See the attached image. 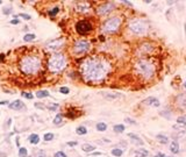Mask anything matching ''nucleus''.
Masks as SVG:
<instances>
[{
	"instance_id": "1",
	"label": "nucleus",
	"mask_w": 186,
	"mask_h": 157,
	"mask_svg": "<svg viewBox=\"0 0 186 157\" xmlns=\"http://www.w3.org/2000/svg\"><path fill=\"white\" fill-rule=\"evenodd\" d=\"M110 65L102 57H90L85 60L80 66V72L83 78L90 83H100L105 80L108 75Z\"/></svg>"
},
{
	"instance_id": "2",
	"label": "nucleus",
	"mask_w": 186,
	"mask_h": 157,
	"mask_svg": "<svg viewBox=\"0 0 186 157\" xmlns=\"http://www.w3.org/2000/svg\"><path fill=\"white\" fill-rule=\"evenodd\" d=\"M19 68H20V71L22 73H25L27 76H34V75H36L41 71L42 62H41L39 56L29 54V55L23 56L20 60Z\"/></svg>"
},
{
	"instance_id": "3",
	"label": "nucleus",
	"mask_w": 186,
	"mask_h": 157,
	"mask_svg": "<svg viewBox=\"0 0 186 157\" xmlns=\"http://www.w3.org/2000/svg\"><path fill=\"white\" fill-rule=\"evenodd\" d=\"M135 71L144 79H151L155 75V65L148 60H140L135 63Z\"/></svg>"
},
{
	"instance_id": "4",
	"label": "nucleus",
	"mask_w": 186,
	"mask_h": 157,
	"mask_svg": "<svg viewBox=\"0 0 186 157\" xmlns=\"http://www.w3.org/2000/svg\"><path fill=\"white\" fill-rule=\"evenodd\" d=\"M66 63H68L66 57L61 52H56L50 57V60L48 62V68L51 72H55V73L61 72L65 69Z\"/></svg>"
},
{
	"instance_id": "5",
	"label": "nucleus",
	"mask_w": 186,
	"mask_h": 157,
	"mask_svg": "<svg viewBox=\"0 0 186 157\" xmlns=\"http://www.w3.org/2000/svg\"><path fill=\"white\" fill-rule=\"evenodd\" d=\"M121 23H122L121 16H112V17L107 19L102 23L101 31H102V33H105V34H114L115 31L120 28Z\"/></svg>"
},
{
	"instance_id": "6",
	"label": "nucleus",
	"mask_w": 186,
	"mask_h": 157,
	"mask_svg": "<svg viewBox=\"0 0 186 157\" xmlns=\"http://www.w3.org/2000/svg\"><path fill=\"white\" fill-rule=\"evenodd\" d=\"M128 27L132 31V33H134L136 35H145L148 33V31H149L148 23L144 20H142V19H133V20H130Z\"/></svg>"
},
{
	"instance_id": "7",
	"label": "nucleus",
	"mask_w": 186,
	"mask_h": 157,
	"mask_svg": "<svg viewBox=\"0 0 186 157\" xmlns=\"http://www.w3.org/2000/svg\"><path fill=\"white\" fill-rule=\"evenodd\" d=\"M90 48H91V43H90L87 40L81 39V40H78V41H76V42L73 43L72 51H73L75 55L80 56V55L86 54V52L90 50Z\"/></svg>"
},
{
	"instance_id": "8",
	"label": "nucleus",
	"mask_w": 186,
	"mask_h": 157,
	"mask_svg": "<svg viewBox=\"0 0 186 157\" xmlns=\"http://www.w3.org/2000/svg\"><path fill=\"white\" fill-rule=\"evenodd\" d=\"M93 29L92 23L89 20H80L76 23V31L79 35H86Z\"/></svg>"
},
{
	"instance_id": "9",
	"label": "nucleus",
	"mask_w": 186,
	"mask_h": 157,
	"mask_svg": "<svg viewBox=\"0 0 186 157\" xmlns=\"http://www.w3.org/2000/svg\"><path fill=\"white\" fill-rule=\"evenodd\" d=\"M115 8L114 2H104L102 5H100L99 7H97V13L99 16H106L110 14V12Z\"/></svg>"
},
{
	"instance_id": "10",
	"label": "nucleus",
	"mask_w": 186,
	"mask_h": 157,
	"mask_svg": "<svg viewBox=\"0 0 186 157\" xmlns=\"http://www.w3.org/2000/svg\"><path fill=\"white\" fill-rule=\"evenodd\" d=\"M9 110H27V106L23 104V101L21 100H14L13 102H9L8 105Z\"/></svg>"
},
{
	"instance_id": "11",
	"label": "nucleus",
	"mask_w": 186,
	"mask_h": 157,
	"mask_svg": "<svg viewBox=\"0 0 186 157\" xmlns=\"http://www.w3.org/2000/svg\"><path fill=\"white\" fill-rule=\"evenodd\" d=\"M63 46V39H57V40H54L51 41L49 44H46V47L51 50H58L60 48Z\"/></svg>"
},
{
	"instance_id": "12",
	"label": "nucleus",
	"mask_w": 186,
	"mask_h": 157,
	"mask_svg": "<svg viewBox=\"0 0 186 157\" xmlns=\"http://www.w3.org/2000/svg\"><path fill=\"white\" fill-rule=\"evenodd\" d=\"M142 104H144V105H148V106H154V107H159V101H158V99L155 98V97H149V98H147L145 100H143V102Z\"/></svg>"
},
{
	"instance_id": "13",
	"label": "nucleus",
	"mask_w": 186,
	"mask_h": 157,
	"mask_svg": "<svg viewBox=\"0 0 186 157\" xmlns=\"http://www.w3.org/2000/svg\"><path fill=\"white\" fill-rule=\"evenodd\" d=\"M128 137L134 142L135 144H137V145H141V147H143V145H144V141L140 137L139 135H136L135 133H129V134H128Z\"/></svg>"
},
{
	"instance_id": "14",
	"label": "nucleus",
	"mask_w": 186,
	"mask_h": 157,
	"mask_svg": "<svg viewBox=\"0 0 186 157\" xmlns=\"http://www.w3.org/2000/svg\"><path fill=\"white\" fill-rule=\"evenodd\" d=\"M107 100H116L119 98H122L124 95L121 93H116V92H108V93H101Z\"/></svg>"
},
{
	"instance_id": "15",
	"label": "nucleus",
	"mask_w": 186,
	"mask_h": 157,
	"mask_svg": "<svg viewBox=\"0 0 186 157\" xmlns=\"http://www.w3.org/2000/svg\"><path fill=\"white\" fill-rule=\"evenodd\" d=\"M78 12H86L90 9V5L87 2H79L77 4V7H76Z\"/></svg>"
},
{
	"instance_id": "16",
	"label": "nucleus",
	"mask_w": 186,
	"mask_h": 157,
	"mask_svg": "<svg viewBox=\"0 0 186 157\" xmlns=\"http://www.w3.org/2000/svg\"><path fill=\"white\" fill-rule=\"evenodd\" d=\"M81 150L85 151V153H93L95 150V147L92 144H89V143H84L81 145Z\"/></svg>"
},
{
	"instance_id": "17",
	"label": "nucleus",
	"mask_w": 186,
	"mask_h": 157,
	"mask_svg": "<svg viewBox=\"0 0 186 157\" xmlns=\"http://www.w3.org/2000/svg\"><path fill=\"white\" fill-rule=\"evenodd\" d=\"M156 140L159 142V143H162V144H168V143L170 142L169 137L165 136V135H163V134H158V135L156 136Z\"/></svg>"
},
{
	"instance_id": "18",
	"label": "nucleus",
	"mask_w": 186,
	"mask_h": 157,
	"mask_svg": "<svg viewBox=\"0 0 186 157\" xmlns=\"http://www.w3.org/2000/svg\"><path fill=\"white\" fill-rule=\"evenodd\" d=\"M170 151L172 153V154H178V153H179V144H178V142L177 141L171 142Z\"/></svg>"
},
{
	"instance_id": "19",
	"label": "nucleus",
	"mask_w": 186,
	"mask_h": 157,
	"mask_svg": "<svg viewBox=\"0 0 186 157\" xmlns=\"http://www.w3.org/2000/svg\"><path fill=\"white\" fill-rule=\"evenodd\" d=\"M136 155H140L141 157H148L149 156V151L148 150H145L144 148H140V149H137L136 151Z\"/></svg>"
},
{
	"instance_id": "20",
	"label": "nucleus",
	"mask_w": 186,
	"mask_h": 157,
	"mask_svg": "<svg viewBox=\"0 0 186 157\" xmlns=\"http://www.w3.org/2000/svg\"><path fill=\"white\" fill-rule=\"evenodd\" d=\"M28 140H29V142H31V144H37L40 142V136L37 134H31Z\"/></svg>"
},
{
	"instance_id": "21",
	"label": "nucleus",
	"mask_w": 186,
	"mask_h": 157,
	"mask_svg": "<svg viewBox=\"0 0 186 157\" xmlns=\"http://www.w3.org/2000/svg\"><path fill=\"white\" fill-rule=\"evenodd\" d=\"M95 128H97L98 132H106L107 130V125L105 122H98Z\"/></svg>"
},
{
	"instance_id": "22",
	"label": "nucleus",
	"mask_w": 186,
	"mask_h": 157,
	"mask_svg": "<svg viewBox=\"0 0 186 157\" xmlns=\"http://www.w3.org/2000/svg\"><path fill=\"white\" fill-rule=\"evenodd\" d=\"M76 133L78 135H86L87 134V129L84 126H79V127L76 128Z\"/></svg>"
},
{
	"instance_id": "23",
	"label": "nucleus",
	"mask_w": 186,
	"mask_h": 157,
	"mask_svg": "<svg viewBox=\"0 0 186 157\" xmlns=\"http://www.w3.org/2000/svg\"><path fill=\"white\" fill-rule=\"evenodd\" d=\"M112 155L115 157H121L124 155V151L121 150V149H119V148H114V149H112Z\"/></svg>"
},
{
	"instance_id": "24",
	"label": "nucleus",
	"mask_w": 186,
	"mask_h": 157,
	"mask_svg": "<svg viewBox=\"0 0 186 157\" xmlns=\"http://www.w3.org/2000/svg\"><path fill=\"white\" fill-rule=\"evenodd\" d=\"M124 129H126V127H124V125H115L114 126V128H113V130H114L115 133H118V134L124 133Z\"/></svg>"
},
{
	"instance_id": "25",
	"label": "nucleus",
	"mask_w": 186,
	"mask_h": 157,
	"mask_svg": "<svg viewBox=\"0 0 186 157\" xmlns=\"http://www.w3.org/2000/svg\"><path fill=\"white\" fill-rule=\"evenodd\" d=\"M62 121H63V115L62 114H57L56 116H55V119H54V125H56V126H58V125H61L62 124Z\"/></svg>"
},
{
	"instance_id": "26",
	"label": "nucleus",
	"mask_w": 186,
	"mask_h": 157,
	"mask_svg": "<svg viewBox=\"0 0 186 157\" xmlns=\"http://www.w3.org/2000/svg\"><path fill=\"white\" fill-rule=\"evenodd\" d=\"M49 95H50V93H49L48 91H37V93H36V97L40 98V99H42V98H48Z\"/></svg>"
},
{
	"instance_id": "27",
	"label": "nucleus",
	"mask_w": 186,
	"mask_h": 157,
	"mask_svg": "<svg viewBox=\"0 0 186 157\" xmlns=\"http://www.w3.org/2000/svg\"><path fill=\"white\" fill-rule=\"evenodd\" d=\"M35 37H36L35 34H31V33H29V34H26V35L23 36V41H25V42H31L33 40H35Z\"/></svg>"
},
{
	"instance_id": "28",
	"label": "nucleus",
	"mask_w": 186,
	"mask_h": 157,
	"mask_svg": "<svg viewBox=\"0 0 186 157\" xmlns=\"http://www.w3.org/2000/svg\"><path fill=\"white\" fill-rule=\"evenodd\" d=\"M19 156L20 157H28V151L26 148H20L19 149Z\"/></svg>"
},
{
	"instance_id": "29",
	"label": "nucleus",
	"mask_w": 186,
	"mask_h": 157,
	"mask_svg": "<svg viewBox=\"0 0 186 157\" xmlns=\"http://www.w3.org/2000/svg\"><path fill=\"white\" fill-rule=\"evenodd\" d=\"M54 134L52 133H46V134H44V136H43V140L46 142H49V141H52L54 140Z\"/></svg>"
},
{
	"instance_id": "30",
	"label": "nucleus",
	"mask_w": 186,
	"mask_h": 157,
	"mask_svg": "<svg viewBox=\"0 0 186 157\" xmlns=\"http://www.w3.org/2000/svg\"><path fill=\"white\" fill-rule=\"evenodd\" d=\"M58 12H60V7H54L52 9L49 11V16H55Z\"/></svg>"
},
{
	"instance_id": "31",
	"label": "nucleus",
	"mask_w": 186,
	"mask_h": 157,
	"mask_svg": "<svg viewBox=\"0 0 186 157\" xmlns=\"http://www.w3.org/2000/svg\"><path fill=\"white\" fill-rule=\"evenodd\" d=\"M177 122L180 124V125L186 126V116H179V118H177Z\"/></svg>"
},
{
	"instance_id": "32",
	"label": "nucleus",
	"mask_w": 186,
	"mask_h": 157,
	"mask_svg": "<svg viewBox=\"0 0 186 157\" xmlns=\"http://www.w3.org/2000/svg\"><path fill=\"white\" fill-rule=\"evenodd\" d=\"M12 11H13V8H12V7H6V8H4V9H2V13H4L5 15H8V14H11V13H12Z\"/></svg>"
},
{
	"instance_id": "33",
	"label": "nucleus",
	"mask_w": 186,
	"mask_h": 157,
	"mask_svg": "<svg viewBox=\"0 0 186 157\" xmlns=\"http://www.w3.org/2000/svg\"><path fill=\"white\" fill-rule=\"evenodd\" d=\"M60 92H61L62 94H69V93H70V90H69V87L62 86V87L60 89Z\"/></svg>"
},
{
	"instance_id": "34",
	"label": "nucleus",
	"mask_w": 186,
	"mask_h": 157,
	"mask_svg": "<svg viewBox=\"0 0 186 157\" xmlns=\"http://www.w3.org/2000/svg\"><path fill=\"white\" fill-rule=\"evenodd\" d=\"M36 108H40V110H44L46 106L44 104H41V102H35V105H34Z\"/></svg>"
},
{
	"instance_id": "35",
	"label": "nucleus",
	"mask_w": 186,
	"mask_h": 157,
	"mask_svg": "<svg viewBox=\"0 0 186 157\" xmlns=\"http://www.w3.org/2000/svg\"><path fill=\"white\" fill-rule=\"evenodd\" d=\"M21 95H22V97H25L26 99H33V98H34V95H33V94H31V93H27V92H22V93H21Z\"/></svg>"
},
{
	"instance_id": "36",
	"label": "nucleus",
	"mask_w": 186,
	"mask_h": 157,
	"mask_svg": "<svg viewBox=\"0 0 186 157\" xmlns=\"http://www.w3.org/2000/svg\"><path fill=\"white\" fill-rule=\"evenodd\" d=\"M54 157H68V156H66V154L63 153V151H57V153H55Z\"/></svg>"
},
{
	"instance_id": "37",
	"label": "nucleus",
	"mask_w": 186,
	"mask_h": 157,
	"mask_svg": "<svg viewBox=\"0 0 186 157\" xmlns=\"http://www.w3.org/2000/svg\"><path fill=\"white\" fill-rule=\"evenodd\" d=\"M48 108L50 110H56L58 108V105H57V104H50V105L48 106Z\"/></svg>"
},
{
	"instance_id": "38",
	"label": "nucleus",
	"mask_w": 186,
	"mask_h": 157,
	"mask_svg": "<svg viewBox=\"0 0 186 157\" xmlns=\"http://www.w3.org/2000/svg\"><path fill=\"white\" fill-rule=\"evenodd\" d=\"M19 16H21L22 19H25V20H27V21L31 20V16L29 15V14H26V13H25V14H23V13H22V14H19Z\"/></svg>"
},
{
	"instance_id": "39",
	"label": "nucleus",
	"mask_w": 186,
	"mask_h": 157,
	"mask_svg": "<svg viewBox=\"0 0 186 157\" xmlns=\"http://www.w3.org/2000/svg\"><path fill=\"white\" fill-rule=\"evenodd\" d=\"M124 121H126V122H128V124L136 125V121H134V120H132V119H129V118H126V119H124Z\"/></svg>"
},
{
	"instance_id": "40",
	"label": "nucleus",
	"mask_w": 186,
	"mask_h": 157,
	"mask_svg": "<svg viewBox=\"0 0 186 157\" xmlns=\"http://www.w3.org/2000/svg\"><path fill=\"white\" fill-rule=\"evenodd\" d=\"M69 147H75V145H77L78 143H77V141H70V142H68L66 143Z\"/></svg>"
},
{
	"instance_id": "41",
	"label": "nucleus",
	"mask_w": 186,
	"mask_h": 157,
	"mask_svg": "<svg viewBox=\"0 0 186 157\" xmlns=\"http://www.w3.org/2000/svg\"><path fill=\"white\" fill-rule=\"evenodd\" d=\"M36 157H46V153H44V151H42V150H40V151L37 153Z\"/></svg>"
},
{
	"instance_id": "42",
	"label": "nucleus",
	"mask_w": 186,
	"mask_h": 157,
	"mask_svg": "<svg viewBox=\"0 0 186 157\" xmlns=\"http://www.w3.org/2000/svg\"><path fill=\"white\" fill-rule=\"evenodd\" d=\"M11 23H12V25H17V23H19V20H17V19H13V20H11Z\"/></svg>"
},
{
	"instance_id": "43",
	"label": "nucleus",
	"mask_w": 186,
	"mask_h": 157,
	"mask_svg": "<svg viewBox=\"0 0 186 157\" xmlns=\"http://www.w3.org/2000/svg\"><path fill=\"white\" fill-rule=\"evenodd\" d=\"M0 105H9V102H8V100H2V101H0Z\"/></svg>"
},
{
	"instance_id": "44",
	"label": "nucleus",
	"mask_w": 186,
	"mask_h": 157,
	"mask_svg": "<svg viewBox=\"0 0 186 157\" xmlns=\"http://www.w3.org/2000/svg\"><path fill=\"white\" fill-rule=\"evenodd\" d=\"M154 157H166V156H165V155H164L163 153H158V154H156V155Z\"/></svg>"
},
{
	"instance_id": "45",
	"label": "nucleus",
	"mask_w": 186,
	"mask_h": 157,
	"mask_svg": "<svg viewBox=\"0 0 186 157\" xmlns=\"http://www.w3.org/2000/svg\"><path fill=\"white\" fill-rule=\"evenodd\" d=\"M100 155H101V153H99V151L98 153H91V156H100Z\"/></svg>"
},
{
	"instance_id": "46",
	"label": "nucleus",
	"mask_w": 186,
	"mask_h": 157,
	"mask_svg": "<svg viewBox=\"0 0 186 157\" xmlns=\"http://www.w3.org/2000/svg\"><path fill=\"white\" fill-rule=\"evenodd\" d=\"M0 157H6V155H4V154H0Z\"/></svg>"
},
{
	"instance_id": "47",
	"label": "nucleus",
	"mask_w": 186,
	"mask_h": 157,
	"mask_svg": "<svg viewBox=\"0 0 186 157\" xmlns=\"http://www.w3.org/2000/svg\"><path fill=\"white\" fill-rule=\"evenodd\" d=\"M184 87H185V90H186V81L184 83Z\"/></svg>"
},
{
	"instance_id": "48",
	"label": "nucleus",
	"mask_w": 186,
	"mask_h": 157,
	"mask_svg": "<svg viewBox=\"0 0 186 157\" xmlns=\"http://www.w3.org/2000/svg\"><path fill=\"white\" fill-rule=\"evenodd\" d=\"M185 36H186V23H185Z\"/></svg>"
},
{
	"instance_id": "49",
	"label": "nucleus",
	"mask_w": 186,
	"mask_h": 157,
	"mask_svg": "<svg viewBox=\"0 0 186 157\" xmlns=\"http://www.w3.org/2000/svg\"><path fill=\"white\" fill-rule=\"evenodd\" d=\"M1 4H2V1H1V0H0V5H1Z\"/></svg>"
},
{
	"instance_id": "50",
	"label": "nucleus",
	"mask_w": 186,
	"mask_h": 157,
	"mask_svg": "<svg viewBox=\"0 0 186 157\" xmlns=\"http://www.w3.org/2000/svg\"><path fill=\"white\" fill-rule=\"evenodd\" d=\"M168 157H173V156H168Z\"/></svg>"
}]
</instances>
